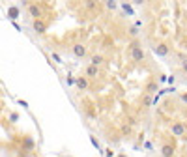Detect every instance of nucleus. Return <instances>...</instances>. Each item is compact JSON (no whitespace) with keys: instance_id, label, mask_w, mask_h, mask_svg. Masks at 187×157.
Masks as SVG:
<instances>
[{"instance_id":"f257e3e1","label":"nucleus","mask_w":187,"mask_h":157,"mask_svg":"<svg viewBox=\"0 0 187 157\" xmlns=\"http://www.w3.org/2000/svg\"><path fill=\"white\" fill-rule=\"evenodd\" d=\"M129 58H131L135 64H140V62H144V58H146L144 49H142V45H140L137 39L129 43Z\"/></svg>"},{"instance_id":"f03ea898","label":"nucleus","mask_w":187,"mask_h":157,"mask_svg":"<svg viewBox=\"0 0 187 157\" xmlns=\"http://www.w3.org/2000/svg\"><path fill=\"white\" fill-rule=\"evenodd\" d=\"M152 51H154V54H155V56L165 58V56H169V54H170V45H169L167 41H159V43H155V45L152 47Z\"/></svg>"},{"instance_id":"7ed1b4c3","label":"nucleus","mask_w":187,"mask_h":157,"mask_svg":"<svg viewBox=\"0 0 187 157\" xmlns=\"http://www.w3.org/2000/svg\"><path fill=\"white\" fill-rule=\"evenodd\" d=\"M170 133L172 137H178V139H184L187 135V127L184 122H172L170 124Z\"/></svg>"},{"instance_id":"20e7f679","label":"nucleus","mask_w":187,"mask_h":157,"mask_svg":"<svg viewBox=\"0 0 187 157\" xmlns=\"http://www.w3.org/2000/svg\"><path fill=\"white\" fill-rule=\"evenodd\" d=\"M71 52L75 54V58H86L88 56V47L84 43H73L71 45Z\"/></svg>"},{"instance_id":"39448f33","label":"nucleus","mask_w":187,"mask_h":157,"mask_svg":"<svg viewBox=\"0 0 187 157\" xmlns=\"http://www.w3.org/2000/svg\"><path fill=\"white\" fill-rule=\"evenodd\" d=\"M28 6V13H30V17H34V21H37V19H43V7L39 6V4H26Z\"/></svg>"},{"instance_id":"423d86ee","label":"nucleus","mask_w":187,"mask_h":157,"mask_svg":"<svg viewBox=\"0 0 187 157\" xmlns=\"http://www.w3.org/2000/svg\"><path fill=\"white\" fill-rule=\"evenodd\" d=\"M161 155L163 157H174L176 155V148H174V144H170V142H163V146H161Z\"/></svg>"},{"instance_id":"0eeeda50","label":"nucleus","mask_w":187,"mask_h":157,"mask_svg":"<svg viewBox=\"0 0 187 157\" xmlns=\"http://www.w3.org/2000/svg\"><path fill=\"white\" fill-rule=\"evenodd\" d=\"M84 77L90 81V79H97L99 77V67H94V66H86V69H84Z\"/></svg>"},{"instance_id":"6e6552de","label":"nucleus","mask_w":187,"mask_h":157,"mask_svg":"<svg viewBox=\"0 0 187 157\" xmlns=\"http://www.w3.org/2000/svg\"><path fill=\"white\" fill-rule=\"evenodd\" d=\"M32 26H34V30H36L37 34H45V32H47V22H45L43 19L34 21V22H32Z\"/></svg>"},{"instance_id":"1a4fd4ad","label":"nucleus","mask_w":187,"mask_h":157,"mask_svg":"<svg viewBox=\"0 0 187 157\" xmlns=\"http://www.w3.org/2000/svg\"><path fill=\"white\" fill-rule=\"evenodd\" d=\"M75 84H77V88H79L81 92H84V90H88L90 81H88L86 77H75Z\"/></svg>"},{"instance_id":"9d476101","label":"nucleus","mask_w":187,"mask_h":157,"mask_svg":"<svg viewBox=\"0 0 187 157\" xmlns=\"http://www.w3.org/2000/svg\"><path fill=\"white\" fill-rule=\"evenodd\" d=\"M103 62H105V56H103V54H92V56H90V66H94V67H99Z\"/></svg>"},{"instance_id":"9b49d317","label":"nucleus","mask_w":187,"mask_h":157,"mask_svg":"<svg viewBox=\"0 0 187 157\" xmlns=\"http://www.w3.org/2000/svg\"><path fill=\"white\" fill-rule=\"evenodd\" d=\"M155 92H157V82L150 81V82L146 84V96H152V94H155Z\"/></svg>"},{"instance_id":"f8f14e48","label":"nucleus","mask_w":187,"mask_h":157,"mask_svg":"<svg viewBox=\"0 0 187 157\" xmlns=\"http://www.w3.org/2000/svg\"><path fill=\"white\" fill-rule=\"evenodd\" d=\"M97 6H99V4H97V2H94V0H88V2L84 4V7H86V9H90V11H92V9H97Z\"/></svg>"},{"instance_id":"ddd939ff","label":"nucleus","mask_w":187,"mask_h":157,"mask_svg":"<svg viewBox=\"0 0 187 157\" xmlns=\"http://www.w3.org/2000/svg\"><path fill=\"white\" fill-rule=\"evenodd\" d=\"M120 131H122V135H124V137H129V135H131V125H122V127H120Z\"/></svg>"},{"instance_id":"4468645a","label":"nucleus","mask_w":187,"mask_h":157,"mask_svg":"<svg viewBox=\"0 0 187 157\" xmlns=\"http://www.w3.org/2000/svg\"><path fill=\"white\" fill-rule=\"evenodd\" d=\"M122 7H124V11H125L127 15H135V11H133V7H131L129 4H122Z\"/></svg>"},{"instance_id":"2eb2a0df","label":"nucleus","mask_w":187,"mask_h":157,"mask_svg":"<svg viewBox=\"0 0 187 157\" xmlns=\"http://www.w3.org/2000/svg\"><path fill=\"white\" fill-rule=\"evenodd\" d=\"M105 6H107L109 9H116V7H118V4H116V2H112V0H109V2H105Z\"/></svg>"},{"instance_id":"dca6fc26","label":"nucleus","mask_w":187,"mask_h":157,"mask_svg":"<svg viewBox=\"0 0 187 157\" xmlns=\"http://www.w3.org/2000/svg\"><path fill=\"white\" fill-rule=\"evenodd\" d=\"M129 34H131L133 37H137V36H139V28H137V26H131V28H129Z\"/></svg>"},{"instance_id":"f3484780","label":"nucleus","mask_w":187,"mask_h":157,"mask_svg":"<svg viewBox=\"0 0 187 157\" xmlns=\"http://www.w3.org/2000/svg\"><path fill=\"white\" fill-rule=\"evenodd\" d=\"M51 56H52V60H54V62H56V64H62V58H60V56H58V54H56V52H52V54H51Z\"/></svg>"},{"instance_id":"a211bd4d","label":"nucleus","mask_w":187,"mask_h":157,"mask_svg":"<svg viewBox=\"0 0 187 157\" xmlns=\"http://www.w3.org/2000/svg\"><path fill=\"white\" fill-rule=\"evenodd\" d=\"M66 82H67V86H71V84H75V77H71V75H67V79H66Z\"/></svg>"},{"instance_id":"6ab92c4d","label":"nucleus","mask_w":187,"mask_h":157,"mask_svg":"<svg viewBox=\"0 0 187 157\" xmlns=\"http://www.w3.org/2000/svg\"><path fill=\"white\" fill-rule=\"evenodd\" d=\"M90 142L94 144V148H97V150H99V142H97V139H96V137H90Z\"/></svg>"},{"instance_id":"aec40b11","label":"nucleus","mask_w":187,"mask_h":157,"mask_svg":"<svg viewBox=\"0 0 187 157\" xmlns=\"http://www.w3.org/2000/svg\"><path fill=\"white\" fill-rule=\"evenodd\" d=\"M180 64H182V69L187 73V56H185V58H182V62H180Z\"/></svg>"},{"instance_id":"412c9836","label":"nucleus","mask_w":187,"mask_h":157,"mask_svg":"<svg viewBox=\"0 0 187 157\" xmlns=\"http://www.w3.org/2000/svg\"><path fill=\"white\" fill-rule=\"evenodd\" d=\"M105 157H114V152L109 148V150H105Z\"/></svg>"},{"instance_id":"4be33fe9","label":"nucleus","mask_w":187,"mask_h":157,"mask_svg":"<svg viewBox=\"0 0 187 157\" xmlns=\"http://www.w3.org/2000/svg\"><path fill=\"white\" fill-rule=\"evenodd\" d=\"M9 13H11V19H15V15H17V9L13 7V9H9Z\"/></svg>"},{"instance_id":"5701e85b","label":"nucleus","mask_w":187,"mask_h":157,"mask_svg":"<svg viewBox=\"0 0 187 157\" xmlns=\"http://www.w3.org/2000/svg\"><path fill=\"white\" fill-rule=\"evenodd\" d=\"M180 97H182V101H184V103H187V92H184V94H182Z\"/></svg>"}]
</instances>
